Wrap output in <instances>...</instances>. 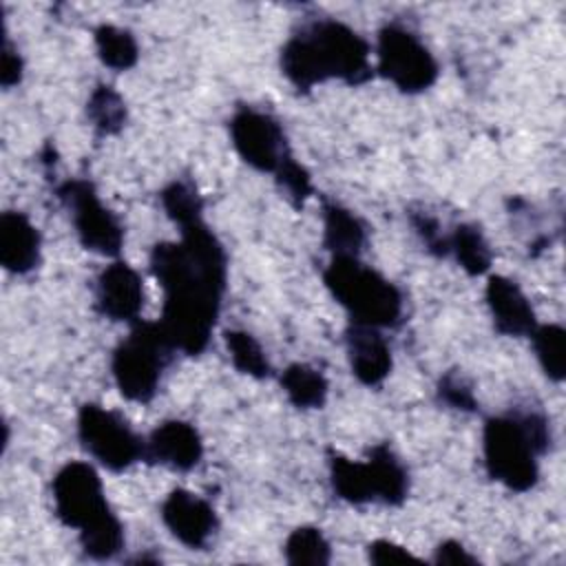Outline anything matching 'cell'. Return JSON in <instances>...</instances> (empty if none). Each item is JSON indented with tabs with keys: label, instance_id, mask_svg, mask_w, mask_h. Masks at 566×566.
Returning <instances> with one entry per match:
<instances>
[{
	"label": "cell",
	"instance_id": "cell-20",
	"mask_svg": "<svg viewBox=\"0 0 566 566\" xmlns=\"http://www.w3.org/2000/svg\"><path fill=\"white\" fill-rule=\"evenodd\" d=\"M281 387L296 409H321L327 400V378L307 363H292L281 374Z\"/></svg>",
	"mask_w": 566,
	"mask_h": 566
},
{
	"label": "cell",
	"instance_id": "cell-19",
	"mask_svg": "<svg viewBox=\"0 0 566 566\" xmlns=\"http://www.w3.org/2000/svg\"><path fill=\"white\" fill-rule=\"evenodd\" d=\"M369 464L376 480V502L400 506L409 493V473L389 444L380 442L369 449Z\"/></svg>",
	"mask_w": 566,
	"mask_h": 566
},
{
	"label": "cell",
	"instance_id": "cell-12",
	"mask_svg": "<svg viewBox=\"0 0 566 566\" xmlns=\"http://www.w3.org/2000/svg\"><path fill=\"white\" fill-rule=\"evenodd\" d=\"M95 305L102 316L117 323H137L144 307V283L124 261L106 265L95 283Z\"/></svg>",
	"mask_w": 566,
	"mask_h": 566
},
{
	"label": "cell",
	"instance_id": "cell-24",
	"mask_svg": "<svg viewBox=\"0 0 566 566\" xmlns=\"http://www.w3.org/2000/svg\"><path fill=\"white\" fill-rule=\"evenodd\" d=\"M86 115L97 135H117L126 124V104L113 86L97 84L86 102Z\"/></svg>",
	"mask_w": 566,
	"mask_h": 566
},
{
	"label": "cell",
	"instance_id": "cell-3",
	"mask_svg": "<svg viewBox=\"0 0 566 566\" xmlns=\"http://www.w3.org/2000/svg\"><path fill=\"white\" fill-rule=\"evenodd\" d=\"M548 418L537 409L491 416L482 429L484 467L491 480L524 493L537 484V458L551 447Z\"/></svg>",
	"mask_w": 566,
	"mask_h": 566
},
{
	"label": "cell",
	"instance_id": "cell-33",
	"mask_svg": "<svg viewBox=\"0 0 566 566\" xmlns=\"http://www.w3.org/2000/svg\"><path fill=\"white\" fill-rule=\"evenodd\" d=\"M22 57L20 53L13 51V46L9 44V40H4L2 46V71H0V82L4 88H11L15 84H20L22 80Z\"/></svg>",
	"mask_w": 566,
	"mask_h": 566
},
{
	"label": "cell",
	"instance_id": "cell-32",
	"mask_svg": "<svg viewBox=\"0 0 566 566\" xmlns=\"http://www.w3.org/2000/svg\"><path fill=\"white\" fill-rule=\"evenodd\" d=\"M436 564H449V566H475L478 557H473L460 542L444 539L438 544L433 553Z\"/></svg>",
	"mask_w": 566,
	"mask_h": 566
},
{
	"label": "cell",
	"instance_id": "cell-4",
	"mask_svg": "<svg viewBox=\"0 0 566 566\" xmlns=\"http://www.w3.org/2000/svg\"><path fill=\"white\" fill-rule=\"evenodd\" d=\"M323 283L352 323L371 327H396L402 318V292L358 256H332L323 270Z\"/></svg>",
	"mask_w": 566,
	"mask_h": 566
},
{
	"label": "cell",
	"instance_id": "cell-11",
	"mask_svg": "<svg viewBox=\"0 0 566 566\" xmlns=\"http://www.w3.org/2000/svg\"><path fill=\"white\" fill-rule=\"evenodd\" d=\"M161 520L170 535L192 551H203L219 528L212 504L186 489H172L166 495L161 502Z\"/></svg>",
	"mask_w": 566,
	"mask_h": 566
},
{
	"label": "cell",
	"instance_id": "cell-14",
	"mask_svg": "<svg viewBox=\"0 0 566 566\" xmlns=\"http://www.w3.org/2000/svg\"><path fill=\"white\" fill-rule=\"evenodd\" d=\"M486 305L493 325L504 336H531L537 327V316L520 285L502 274H491L486 281Z\"/></svg>",
	"mask_w": 566,
	"mask_h": 566
},
{
	"label": "cell",
	"instance_id": "cell-28",
	"mask_svg": "<svg viewBox=\"0 0 566 566\" xmlns=\"http://www.w3.org/2000/svg\"><path fill=\"white\" fill-rule=\"evenodd\" d=\"M279 186L287 192V199L292 201V206L301 208L305 203V199L314 192L312 188V177L310 172L294 159L290 157L276 172H274Z\"/></svg>",
	"mask_w": 566,
	"mask_h": 566
},
{
	"label": "cell",
	"instance_id": "cell-9",
	"mask_svg": "<svg viewBox=\"0 0 566 566\" xmlns=\"http://www.w3.org/2000/svg\"><path fill=\"white\" fill-rule=\"evenodd\" d=\"M57 199L71 214L80 243L102 256H117L124 245L119 219L102 203L88 179H66L55 188Z\"/></svg>",
	"mask_w": 566,
	"mask_h": 566
},
{
	"label": "cell",
	"instance_id": "cell-2",
	"mask_svg": "<svg viewBox=\"0 0 566 566\" xmlns=\"http://www.w3.org/2000/svg\"><path fill=\"white\" fill-rule=\"evenodd\" d=\"M281 71L298 91L334 77L356 86L371 77L369 42L340 20L318 18L283 44Z\"/></svg>",
	"mask_w": 566,
	"mask_h": 566
},
{
	"label": "cell",
	"instance_id": "cell-13",
	"mask_svg": "<svg viewBox=\"0 0 566 566\" xmlns=\"http://www.w3.org/2000/svg\"><path fill=\"white\" fill-rule=\"evenodd\" d=\"M203 442L199 431L186 420H166L146 438L144 460L172 471H190L201 462Z\"/></svg>",
	"mask_w": 566,
	"mask_h": 566
},
{
	"label": "cell",
	"instance_id": "cell-25",
	"mask_svg": "<svg viewBox=\"0 0 566 566\" xmlns=\"http://www.w3.org/2000/svg\"><path fill=\"white\" fill-rule=\"evenodd\" d=\"M223 343L228 347L232 365L241 374L252 376L256 380L272 376V365H270L263 347L259 345V340L252 334H248L243 329H226Z\"/></svg>",
	"mask_w": 566,
	"mask_h": 566
},
{
	"label": "cell",
	"instance_id": "cell-29",
	"mask_svg": "<svg viewBox=\"0 0 566 566\" xmlns=\"http://www.w3.org/2000/svg\"><path fill=\"white\" fill-rule=\"evenodd\" d=\"M436 391H438V400L451 409H458V411H475L478 409V400L473 396L471 385L458 371H447L440 378Z\"/></svg>",
	"mask_w": 566,
	"mask_h": 566
},
{
	"label": "cell",
	"instance_id": "cell-17",
	"mask_svg": "<svg viewBox=\"0 0 566 566\" xmlns=\"http://www.w3.org/2000/svg\"><path fill=\"white\" fill-rule=\"evenodd\" d=\"M367 241L363 221L336 201L323 203V245L332 256H358Z\"/></svg>",
	"mask_w": 566,
	"mask_h": 566
},
{
	"label": "cell",
	"instance_id": "cell-31",
	"mask_svg": "<svg viewBox=\"0 0 566 566\" xmlns=\"http://www.w3.org/2000/svg\"><path fill=\"white\" fill-rule=\"evenodd\" d=\"M367 559L371 564H396V562H407L418 557L391 539H374L371 544H367Z\"/></svg>",
	"mask_w": 566,
	"mask_h": 566
},
{
	"label": "cell",
	"instance_id": "cell-15",
	"mask_svg": "<svg viewBox=\"0 0 566 566\" xmlns=\"http://www.w3.org/2000/svg\"><path fill=\"white\" fill-rule=\"evenodd\" d=\"M345 345L352 374L367 387L380 385L391 371V347L382 332L371 325L349 323Z\"/></svg>",
	"mask_w": 566,
	"mask_h": 566
},
{
	"label": "cell",
	"instance_id": "cell-1",
	"mask_svg": "<svg viewBox=\"0 0 566 566\" xmlns=\"http://www.w3.org/2000/svg\"><path fill=\"white\" fill-rule=\"evenodd\" d=\"M150 272L164 290L159 325L175 347L201 354L219 318L228 276V256L203 219L181 228L179 241H159L150 250Z\"/></svg>",
	"mask_w": 566,
	"mask_h": 566
},
{
	"label": "cell",
	"instance_id": "cell-21",
	"mask_svg": "<svg viewBox=\"0 0 566 566\" xmlns=\"http://www.w3.org/2000/svg\"><path fill=\"white\" fill-rule=\"evenodd\" d=\"M449 254H453L460 268L471 276L489 272L493 261L491 248L475 223H458L449 232Z\"/></svg>",
	"mask_w": 566,
	"mask_h": 566
},
{
	"label": "cell",
	"instance_id": "cell-10",
	"mask_svg": "<svg viewBox=\"0 0 566 566\" xmlns=\"http://www.w3.org/2000/svg\"><path fill=\"white\" fill-rule=\"evenodd\" d=\"M230 137L239 157L259 172L274 175L292 157L279 119L252 106H239L234 111Z\"/></svg>",
	"mask_w": 566,
	"mask_h": 566
},
{
	"label": "cell",
	"instance_id": "cell-27",
	"mask_svg": "<svg viewBox=\"0 0 566 566\" xmlns=\"http://www.w3.org/2000/svg\"><path fill=\"white\" fill-rule=\"evenodd\" d=\"M285 562L292 566H325L332 562V548L321 528L298 526L294 528L283 546Z\"/></svg>",
	"mask_w": 566,
	"mask_h": 566
},
{
	"label": "cell",
	"instance_id": "cell-30",
	"mask_svg": "<svg viewBox=\"0 0 566 566\" xmlns=\"http://www.w3.org/2000/svg\"><path fill=\"white\" fill-rule=\"evenodd\" d=\"M409 221L429 252H433L436 256L449 254V232L440 228V221L433 214H429L427 210H411Z\"/></svg>",
	"mask_w": 566,
	"mask_h": 566
},
{
	"label": "cell",
	"instance_id": "cell-6",
	"mask_svg": "<svg viewBox=\"0 0 566 566\" xmlns=\"http://www.w3.org/2000/svg\"><path fill=\"white\" fill-rule=\"evenodd\" d=\"M51 491L55 517L64 526L77 528L80 535L119 522L106 502L99 473L88 462H66L55 473Z\"/></svg>",
	"mask_w": 566,
	"mask_h": 566
},
{
	"label": "cell",
	"instance_id": "cell-8",
	"mask_svg": "<svg viewBox=\"0 0 566 566\" xmlns=\"http://www.w3.org/2000/svg\"><path fill=\"white\" fill-rule=\"evenodd\" d=\"M77 438L84 451L111 471H124L144 460L146 440L113 409L86 402L77 413Z\"/></svg>",
	"mask_w": 566,
	"mask_h": 566
},
{
	"label": "cell",
	"instance_id": "cell-23",
	"mask_svg": "<svg viewBox=\"0 0 566 566\" xmlns=\"http://www.w3.org/2000/svg\"><path fill=\"white\" fill-rule=\"evenodd\" d=\"M533 349L539 367L553 382H562L566 376V332L557 323L537 325L531 332Z\"/></svg>",
	"mask_w": 566,
	"mask_h": 566
},
{
	"label": "cell",
	"instance_id": "cell-18",
	"mask_svg": "<svg viewBox=\"0 0 566 566\" xmlns=\"http://www.w3.org/2000/svg\"><path fill=\"white\" fill-rule=\"evenodd\" d=\"M329 482L334 493L349 504L376 502V482L369 460L356 462L329 449Z\"/></svg>",
	"mask_w": 566,
	"mask_h": 566
},
{
	"label": "cell",
	"instance_id": "cell-26",
	"mask_svg": "<svg viewBox=\"0 0 566 566\" xmlns=\"http://www.w3.org/2000/svg\"><path fill=\"white\" fill-rule=\"evenodd\" d=\"M159 201L170 221L179 228L203 219V201L197 186L190 179H172L159 192Z\"/></svg>",
	"mask_w": 566,
	"mask_h": 566
},
{
	"label": "cell",
	"instance_id": "cell-16",
	"mask_svg": "<svg viewBox=\"0 0 566 566\" xmlns=\"http://www.w3.org/2000/svg\"><path fill=\"white\" fill-rule=\"evenodd\" d=\"M0 263L7 272L24 276L40 263V232L20 210L0 217Z\"/></svg>",
	"mask_w": 566,
	"mask_h": 566
},
{
	"label": "cell",
	"instance_id": "cell-5",
	"mask_svg": "<svg viewBox=\"0 0 566 566\" xmlns=\"http://www.w3.org/2000/svg\"><path fill=\"white\" fill-rule=\"evenodd\" d=\"M172 352L175 347L166 338L159 321H137L111 356V371L119 394L133 402H150Z\"/></svg>",
	"mask_w": 566,
	"mask_h": 566
},
{
	"label": "cell",
	"instance_id": "cell-7",
	"mask_svg": "<svg viewBox=\"0 0 566 566\" xmlns=\"http://www.w3.org/2000/svg\"><path fill=\"white\" fill-rule=\"evenodd\" d=\"M376 71L402 93H422L438 80V62L422 40L398 22L378 31Z\"/></svg>",
	"mask_w": 566,
	"mask_h": 566
},
{
	"label": "cell",
	"instance_id": "cell-22",
	"mask_svg": "<svg viewBox=\"0 0 566 566\" xmlns=\"http://www.w3.org/2000/svg\"><path fill=\"white\" fill-rule=\"evenodd\" d=\"M97 57L104 66L113 71H128L137 64L139 46L135 35L128 29H119L113 24H99L93 31Z\"/></svg>",
	"mask_w": 566,
	"mask_h": 566
}]
</instances>
